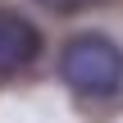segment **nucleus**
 I'll use <instances>...</instances> for the list:
<instances>
[{"mask_svg":"<svg viewBox=\"0 0 123 123\" xmlns=\"http://www.w3.org/2000/svg\"><path fill=\"white\" fill-rule=\"evenodd\" d=\"M59 78L68 91L87 100H105L123 91V46L105 32H78L59 50Z\"/></svg>","mask_w":123,"mask_h":123,"instance_id":"f257e3e1","label":"nucleus"},{"mask_svg":"<svg viewBox=\"0 0 123 123\" xmlns=\"http://www.w3.org/2000/svg\"><path fill=\"white\" fill-rule=\"evenodd\" d=\"M41 55V27L14 9H0V73H18Z\"/></svg>","mask_w":123,"mask_h":123,"instance_id":"f03ea898","label":"nucleus"},{"mask_svg":"<svg viewBox=\"0 0 123 123\" xmlns=\"http://www.w3.org/2000/svg\"><path fill=\"white\" fill-rule=\"evenodd\" d=\"M50 9H78V5H91V0H46Z\"/></svg>","mask_w":123,"mask_h":123,"instance_id":"7ed1b4c3","label":"nucleus"}]
</instances>
